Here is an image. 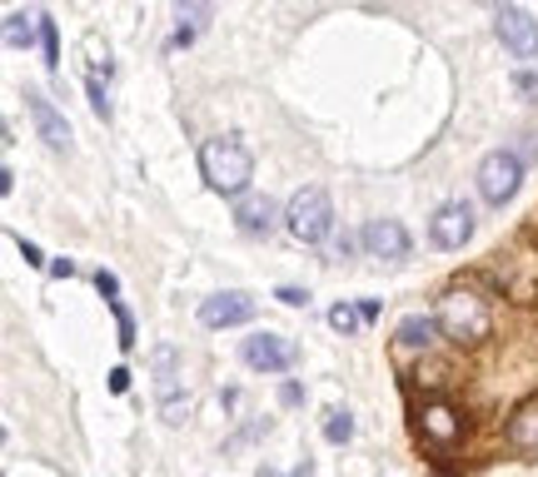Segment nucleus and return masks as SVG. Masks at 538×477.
Masks as SVG:
<instances>
[{
  "mask_svg": "<svg viewBox=\"0 0 538 477\" xmlns=\"http://www.w3.org/2000/svg\"><path fill=\"white\" fill-rule=\"evenodd\" d=\"M200 174H205V184L215 194L239 199L249 190V180H255V155H249V145L239 135H215L200 145Z\"/></svg>",
  "mask_w": 538,
  "mask_h": 477,
  "instance_id": "nucleus-2",
  "label": "nucleus"
},
{
  "mask_svg": "<svg viewBox=\"0 0 538 477\" xmlns=\"http://www.w3.org/2000/svg\"><path fill=\"white\" fill-rule=\"evenodd\" d=\"M474 239V209L463 199H444L439 209L429 214V244L434 249H463Z\"/></svg>",
  "mask_w": 538,
  "mask_h": 477,
  "instance_id": "nucleus-10",
  "label": "nucleus"
},
{
  "mask_svg": "<svg viewBox=\"0 0 538 477\" xmlns=\"http://www.w3.org/2000/svg\"><path fill=\"white\" fill-rule=\"evenodd\" d=\"M508 443H514L518 453H538V403H524L508 418Z\"/></svg>",
  "mask_w": 538,
  "mask_h": 477,
  "instance_id": "nucleus-14",
  "label": "nucleus"
},
{
  "mask_svg": "<svg viewBox=\"0 0 538 477\" xmlns=\"http://www.w3.org/2000/svg\"><path fill=\"white\" fill-rule=\"evenodd\" d=\"M255 294H245V288H220V294H210L205 304H200V329L220 333V329H239V323H249L255 318Z\"/></svg>",
  "mask_w": 538,
  "mask_h": 477,
  "instance_id": "nucleus-8",
  "label": "nucleus"
},
{
  "mask_svg": "<svg viewBox=\"0 0 538 477\" xmlns=\"http://www.w3.org/2000/svg\"><path fill=\"white\" fill-rule=\"evenodd\" d=\"M329 329L334 333H359L364 323H359V304H334L329 308Z\"/></svg>",
  "mask_w": 538,
  "mask_h": 477,
  "instance_id": "nucleus-21",
  "label": "nucleus"
},
{
  "mask_svg": "<svg viewBox=\"0 0 538 477\" xmlns=\"http://www.w3.org/2000/svg\"><path fill=\"white\" fill-rule=\"evenodd\" d=\"M280 403L284 408H304V383L300 378H284L280 383Z\"/></svg>",
  "mask_w": 538,
  "mask_h": 477,
  "instance_id": "nucleus-25",
  "label": "nucleus"
},
{
  "mask_svg": "<svg viewBox=\"0 0 538 477\" xmlns=\"http://www.w3.org/2000/svg\"><path fill=\"white\" fill-rule=\"evenodd\" d=\"M40 55H45V70H60V35H55V21L50 15H40Z\"/></svg>",
  "mask_w": 538,
  "mask_h": 477,
  "instance_id": "nucleus-19",
  "label": "nucleus"
},
{
  "mask_svg": "<svg viewBox=\"0 0 538 477\" xmlns=\"http://www.w3.org/2000/svg\"><path fill=\"white\" fill-rule=\"evenodd\" d=\"M329 244H334V249H329V259H334V264H339V259H354L359 249H364V244H359V234H349V229H345V234H334Z\"/></svg>",
  "mask_w": 538,
  "mask_h": 477,
  "instance_id": "nucleus-23",
  "label": "nucleus"
},
{
  "mask_svg": "<svg viewBox=\"0 0 538 477\" xmlns=\"http://www.w3.org/2000/svg\"><path fill=\"white\" fill-rule=\"evenodd\" d=\"M115 323H120V349H135V318L125 304H115Z\"/></svg>",
  "mask_w": 538,
  "mask_h": 477,
  "instance_id": "nucleus-24",
  "label": "nucleus"
},
{
  "mask_svg": "<svg viewBox=\"0 0 538 477\" xmlns=\"http://www.w3.org/2000/svg\"><path fill=\"white\" fill-rule=\"evenodd\" d=\"M239 363L249 373H280V378H290V368L300 363V349L290 339H280V333H249L239 343Z\"/></svg>",
  "mask_w": 538,
  "mask_h": 477,
  "instance_id": "nucleus-6",
  "label": "nucleus"
},
{
  "mask_svg": "<svg viewBox=\"0 0 538 477\" xmlns=\"http://www.w3.org/2000/svg\"><path fill=\"white\" fill-rule=\"evenodd\" d=\"M95 288H100V298L120 304V278H115V274H105V269H100V274H95Z\"/></svg>",
  "mask_w": 538,
  "mask_h": 477,
  "instance_id": "nucleus-28",
  "label": "nucleus"
},
{
  "mask_svg": "<svg viewBox=\"0 0 538 477\" xmlns=\"http://www.w3.org/2000/svg\"><path fill=\"white\" fill-rule=\"evenodd\" d=\"M80 55H85V80H105L110 85V75H115V50H110L100 35H90V40L80 45Z\"/></svg>",
  "mask_w": 538,
  "mask_h": 477,
  "instance_id": "nucleus-15",
  "label": "nucleus"
},
{
  "mask_svg": "<svg viewBox=\"0 0 538 477\" xmlns=\"http://www.w3.org/2000/svg\"><path fill=\"white\" fill-rule=\"evenodd\" d=\"M35 40H40V25H31L21 11L5 15V45H11V50H25V45H35Z\"/></svg>",
  "mask_w": 538,
  "mask_h": 477,
  "instance_id": "nucleus-17",
  "label": "nucleus"
},
{
  "mask_svg": "<svg viewBox=\"0 0 538 477\" xmlns=\"http://www.w3.org/2000/svg\"><path fill=\"white\" fill-rule=\"evenodd\" d=\"M434 318H439V333L449 343H459V349H479V343L489 339V329H494V314H489V304L474 294V288H444L439 304H434Z\"/></svg>",
  "mask_w": 538,
  "mask_h": 477,
  "instance_id": "nucleus-1",
  "label": "nucleus"
},
{
  "mask_svg": "<svg viewBox=\"0 0 538 477\" xmlns=\"http://www.w3.org/2000/svg\"><path fill=\"white\" fill-rule=\"evenodd\" d=\"M229 214H235V229L245 234V239H269L274 224H280V204L269 199V194H239V199L229 204Z\"/></svg>",
  "mask_w": 538,
  "mask_h": 477,
  "instance_id": "nucleus-12",
  "label": "nucleus"
},
{
  "mask_svg": "<svg viewBox=\"0 0 538 477\" xmlns=\"http://www.w3.org/2000/svg\"><path fill=\"white\" fill-rule=\"evenodd\" d=\"M349 437H354V413H349V408H334V413L324 418V443L345 447Z\"/></svg>",
  "mask_w": 538,
  "mask_h": 477,
  "instance_id": "nucleus-18",
  "label": "nucleus"
},
{
  "mask_svg": "<svg viewBox=\"0 0 538 477\" xmlns=\"http://www.w3.org/2000/svg\"><path fill=\"white\" fill-rule=\"evenodd\" d=\"M518 95H524V100H538V75H518Z\"/></svg>",
  "mask_w": 538,
  "mask_h": 477,
  "instance_id": "nucleus-29",
  "label": "nucleus"
},
{
  "mask_svg": "<svg viewBox=\"0 0 538 477\" xmlns=\"http://www.w3.org/2000/svg\"><path fill=\"white\" fill-rule=\"evenodd\" d=\"M85 95H90V110L110 125V115H115V105H110V85H105V80H85Z\"/></svg>",
  "mask_w": 538,
  "mask_h": 477,
  "instance_id": "nucleus-22",
  "label": "nucleus"
},
{
  "mask_svg": "<svg viewBox=\"0 0 538 477\" xmlns=\"http://www.w3.org/2000/svg\"><path fill=\"white\" fill-rule=\"evenodd\" d=\"M518 190H524V159L514 149H494V155L479 159V194H484V204L504 209Z\"/></svg>",
  "mask_w": 538,
  "mask_h": 477,
  "instance_id": "nucleus-5",
  "label": "nucleus"
},
{
  "mask_svg": "<svg viewBox=\"0 0 538 477\" xmlns=\"http://www.w3.org/2000/svg\"><path fill=\"white\" fill-rule=\"evenodd\" d=\"M494 35L504 45V55L514 60H538V21L524 11V5H498L494 11Z\"/></svg>",
  "mask_w": 538,
  "mask_h": 477,
  "instance_id": "nucleus-7",
  "label": "nucleus"
},
{
  "mask_svg": "<svg viewBox=\"0 0 538 477\" xmlns=\"http://www.w3.org/2000/svg\"><path fill=\"white\" fill-rule=\"evenodd\" d=\"M424 433H434V443H459V423L444 403H424Z\"/></svg>",
  "mask_w": 538,
  "mask_h": 477,
  "instance_id": "nucleus-16",
  "label": "nucleus"
},
{
  "mask_svg": "<svg viewBox=\"0 0 538 477\" xmlns=\"http://www.w3.org/2000/svg\"><path fill=\"white\" fill-rule=\"evenodd\" d=\"M25 110H31V119H35V135L45 139V149H50V155H70V149H76V135H70V119H65L60 110H55L50 100L40 95V90H25Z\"/></svg>",
  "mask_w": 538,
  "mask_h": 477,
  "instance_id": "nucleus-11",
  "label": "nucleus"
},
{
  "mask_svg": "<svg viewBox=\"0 0 538 477\" xmlns=\"http://www.w3.org/2000/svg\"><path fill=\"white\" fill-rule=\"evenodd\" d=\"M284 224H290V234L300 239V244H324V239H334V199H329V190H319V184L294 190V199L284 204Z\"/></svg>",
  "mask_w": 538,
  "mask_h": 477,
  "instance_id": "nucleus-4",
  "label": "nucleus"
},
{
  "mask_svg": "<svg viewBox=\"0 0 538 477\" xmlns=\"http://www.w3.org/2000/svg\"><path fill=\"white\" fill-rule=\"evenodd\" d=\"M394 339H399V349L429 353L434 343L444 339V333H439V318H434V314H409L404 323H399V333H394Z\"/></svg>",
  "mask_w": 538,
  "mask_h": 477,
  "instance_id": "nucleus-13",
  "label": "nucleus"
},
{
  "mask_svg": "<svg viewBox=\"0 0 538 477\" xmlns=\"http://www.w3.org/2000/svg\"><path fill=\"white\" fill-rule=\"evenodd\" d=\"M359 244H364V254L379 259V264H404L409 249H414V239H409V229H404L399 219H369L364 229H359Z\"/></svg>",
  "mask_w": 538,
  "mask_h": 477,
  "instance_id": "nucleus-9",
  "label": "nucleus"
},
{
  "mask_svg": "<svg viewBox=\"0 0 538 477\" xmlns=\"http://www.w3.org/2000/svg\"><path fill=\"white\" fill-rule=\"evenodd\" d=\"M259 477H280V473H274V467H265V473H259Z\"/></svg>",
  "mask_w": 538,
  "mask_h": 477,
  "instance_id": "nucleus-32",
  "label": "nucleus"
},
{
  "mask_svg": "<svg viewBox=\"0 0 538 477\" xmlns=\"http://www.w3.org/2000/svg\"><path fill=\"white\" fill-rule=\"evenodd\" d=\"M274 298H280V304H290V308H304V304H309V288L280 284V288H274Z\"/></svg>",
  "mask_w": 538,
  "mask_h": 477,
  "instance_id": "nucleus-26",
  "label": "nucleus"
},
{
  "mask_svg": "<svg viewBox=\"0 0 538 477\" xmlns=\"http://www.w3.org/2000/svg\"><path fill=\"white\" fill-rule=\"evenodd\" d=\"M11 239H15V249L25 254V264H31V269H50V264H45V254L31 244V239H21V234H11Z\"/></svg>",
  "mask_w": 538,
  "mask_h": 477,
  "instance_id": "nucleus-27",
  "label": "nucleus"
},
{
  "mask_svg": "<svg viewBox=\"0 0 538 477\" xmlns=\"http://www.w3.org/2000/svg\"><path fill=\"white\" fill-rule=\"evenodd\" d=\"M50 274H55V278H70V274H76V264H70V259H55Z\"/></svg>",
  "mask_w": 538,
  "mask_h": 477,
  "instance_id": "nucleus-30",
  "label": "nucleus"
},
{
  "mask_svg": "<svg viewBox=\"0 0 538 477\" xmlns=\"http://www.w3.org/2000/svg\"><path fill=\"white\" fill-rule=\"evenodd\" d=\"M215 21V5H180V11H175V25H184V31H205V25Z\"/></svg>",
  "mask_w": 538,
  "mask_h": 477,
  "instance_id": "nucleus-20",
  "label": "nucleus"
},
{
  "mask_svg": "<svg viewBox=\"0 0 538 477\" xmlns=\"http://www.w3.org/2000/svg\"><path fill=\"white\" fill-rule=\"evenodd\" d=\"M150 383H155V413L165 428L190 423V388H184V353L175 343L150 349Z\"/></svg>",
  "mask_w": 538,
  "mask_h": 477,
  "instance_id": "nucleus-3",
  "label": "nucleus"
},
{
  "mask_svg": "<svg viewBox=\"0 0 538 477\" xmlns=\"http://www.w3.org/2000/svg\"><path fill=\"white\" fill-rule=\"evenodd\" d=\"M110 388L125 393V388H130V373H125V368H115V373H110Z\"/></svg>",
  "mask_w": 538,
  "mask_h": 477,
  "instance_id": "nucleus-31",
  "label": "nucleus"
}]
</instances>
